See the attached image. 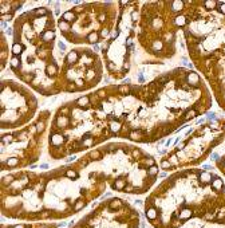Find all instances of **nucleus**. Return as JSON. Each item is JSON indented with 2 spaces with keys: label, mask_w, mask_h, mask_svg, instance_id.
<instances>
[{
  "label": "nucleus",
  "mask_w": 225,
  "mask_h": 228,
  "mask_svg": "<svg viewBox=\"0 0 225 228\" xmlns=\"http://www.w3.org/2000/svg\"><path fill=\"white\" fill-rule=\"evenodd\" d=\"M3 164H7V165H8V167H16V165H18L19 164V160L16 157H12V158H8V160H7V161H4L3 162Z\"/></svg>",
  "instance_id": "f3484780"
},
{
  "label": "nucleus",
  "mask_w": 225,
  "mask_h": 228,
  "mask_svg": "<svg viewBox=\"0 0 225 228\" xmlns=\"http://www.w3.org/2000/svg\"><path fill=\"white\" fill-rule=\"evenodd\" d=\"M210 158H212V160H220V156L217 153H213L212 156H210Z\"/></svg>",
  "instance_id": "393cba45"
},
{
  "label": "nucleus",
  "mask_w": 225,
  "mask_h": 228,
  "mask_svg": "<svg viewBox=\"0 0 225 228\" xmlns=\"http://www.w3.org/2000/svg\"><path fill=\"white\" fill-rule=\"evenodd\" d=\"M121 205H122V201H121L119 199H113L110 201V204H109V207H110L111 209H117V208Z\"/></svg>",
  "instance_id": "4468645a"
},
{
  "label": "nucleus",
  "mask_w": 225,
  "mask_h": 228,
  "mask_svg": "<svg viewBox=\"0 0 225 228\" xmlns=\"http://www.w3.org/2000/svg\"><path fill=\"white\" fill-rule=\"evenodd\" d=\"M13 228H24V227H23L22 224H18V225H15V227H13Z\"/></svg>",
  "instance_id": "c85d7f7f"
},
{
  "label": "nucleus",
  "mask_w": 225,
  "mask_h": 228,
  "mask_svg": "<svg viewBox=\"0 0 225 228\" xmlns=\"http://www.w3.org/2000/svg\"><path fill=\"white\" fill-rule=\"evenodd\" d=\"M44 127H46V121H44V119H39V121L36 122V130H38V133L43 132Z\"/></svg>",
  "instance_id": "6ab92c4d"
},
{
  "label": "nucleus",
  "mask_w": 225,
  "mask_h": 228,
  "mask_svg": "<svg viewBox=\"0 0 225 228\" xmlns=\"http://www.w3.org/2000/svg\"><path fill=\"white\" fill-rule=\"evenodd\" d=\"M109 127H110V132L113 133L114 136H117V134L122 130V122H119V121H111Z\"/></svg>",
  "instance_id": "0eeeda50"
},
{
  "label": "nucleus",
  "mask_w": 225,
  "mask_h": 228,
  "mask_svg": "<svg viewBox=\"0 0 225 228\" xmlns=\"http://www.w3.org/2000/svg\"><path fill=\"white\" fill-rule=\"evenodd\" d=\"M146 217L149 221H154L157 217H158V212H157V208L155 207H149L146 209Z\"/></svg>",
  "instance_id": "423d86ee"
},
{
  "label": "nucleus",
  "mask_w": 225,
  "mask_h": 228,
  "mask_svg": "<svg viewBox=\"0 0 225 228\" xmlns=\"http://www.w3.org/2000/svg\"><path fill=\"white\" fill-rule=\"evenodd\" d=\"M55 30H52V28H47L46 31H43V34H42V39H43V42H46V43H51L54 39H55Z\"/></svg>",
  "instance_id": "f257e3e1"
},
{
  "label": "nucleus",
  "mask_w": 225,
  "mask_h": 228,
  "mask_svg": "<svg viewBox=\"0 0 225 228\" xmlns=\"http://www.w3.org/2000/svg\"><path fill=\"white\" fill-rule=\"evenodd\" d=\"M9 66H11V69L16 73L19 67L22 66V59H20L19 57H12L11 59H9Z\"/></svg>",
  "instance_id": "1a4fd4ad"
},
{
  "label": "nucleus",
  "mask_w": 225,
  "mask_h": 228,
  "mask_svg": "<svg viewBox=\"0 0 225 228\" xmlns=\"http://www.w3.org/2000/svg\"><path fill=\"white\" fill-rule=\"evenodd\" d=\"M123 191L125 192H135V188H134L133 185H126Z\"/></svg>",
  "instance_id": "b1692460"
},
{
  "label": "nucleus",
  "mask_w": 225,
  "mask_h": 228,
  "mask_svg": "<svg viewBox=\"0 0 225 228\" xmlns=\"http://www.w3.org/2000/svg\"><path fill=\"white\" fill-rule=\"evenodd\" d=\"M40 168H42V169H47V168H48V165H47V164H42V165H40Z\"/></svg>",
  "instance_id": "a878e982"
},
{
  "label": "nucleus",
  "mask_w": 225,
  "mask_h": 228,
  "mask_svg": "<svg viewBox=\"0 0 225 228\" xmlns=\"http://www.w3.org/2000/svg\"><path fill=\"white\" fill-rule=\"evenodd\" d=\"M126 180H125L123 177H119L118 180L114 181V184H113V188L117 189V191H123L125 187H126Z\"/></svg>",
  "instance_id": "f8f14e48"
},
{
  "label": "nucleus",
  "mask_w": 225,
  "mask_h": 228,
  "mask_svg": "<svg viewBox=\"0 0 225 228\" xmlns=\"http://www.w3.org/2000/svg\"><path fill=\"white\" fill-rule=\"evenodd\" d=\"M135 204H137V205H141L142 201H141V200H137V201H135Z\"/></svg>",
  "instance_id": "c756f323"
},
{
  "label": "nucleus",
  "mask_w": 225,
  "mask_h": 228,
  "mask_svg": "<svg viewBox=\"0 0 225 228\" xmlns=\"http://www.w3.org/2000/svg\"><path fill=\"white\" fill-rule=\"evenodd\" d=\"M99 50H101V47H99V46H94V51H99Z\"/></svg>",
  "instance_id": "bb28decb"
},
{
  "label": "nucleus",
  "mask_w": 225,
  "mask_h": 228,
  "mask_svg": "<svg viewBox=\"0 0 225 228\" xmlns=\"http://www.w3.org/2000/svg\"><path fill=\"white\" fill-rule=\"evenodd\" d=\"M75 103H76V106H78V107H80V109H83V107H86V106H90V105H91V102H90V98H88V95H87V97H80V98H78Z\"/></svg>",
  "instance_id": "9d476101"
},
{
  "label": "nucleus",
  "mask_w": 225,
  "mask_h": 228,
  "mask_svg": "<svg viewBox=\"0 0 225 228\" xmlns=\"http://www.w3.org/2000/svg\"><path fill=\"white\" fill-rule=\"evenodd\" d=\"M42 228H44V227H42Z\"/></svg>",
  "instance_id": "7c9ffc66"
},
{
  "label": "nucleus",
  "mask_w": 225,
  "mask_h": 228,
  "mask_svg": "<svg viewBox=\"0 0 225 228\" xmlns=\"http://www.w3.org/2000/svg\"><path fill=\"white\" fill-rule=\"evenodd\" d=\"M84 205H86V203L83 200H78V201L75 203V211H80Z\"/></svg>",
  "instance_id": "4be33fe9"
},
{
  "label": "nucleus",
  "mask_w": 225,
  "mask_h": 228,
  "mask_svg": "<svg viewBox=\"0 0 225 228\" xmlns=\"http://www.w3.org/2000/svg\"><path fill=\"white\" fill-rule=\"evenodd\" d=\"M222 187H224V181H222V179L218 177V176H214V177H213V180H212L213 191H216V192H221V191H222Z\"/></svg>",
  "instance_id": "7ed1b4c3"
},
{
  "label": "nucleus",
  "mask_w": 225,
  "mask_h": 228,
  "mask_svg": "<svg viewBox=\"0 0 225 228\" xmlns=\"http://www.w3.org/2000/svg\"><path fill=\"white\" fill-rule=\"evenodd\" d=\"M88 157L91 158V160H101L102 153L99 152V150H93L91 153H88Z\"/></svg>",
  "instance_id": "dca6fc26"
},
{
  "label": "nucleus",
  "mask_w": 225,
  "mask_h": 228,
  "mask_svg": "<svg viewBox=\"0 0 225 228\" xmlns=\"http://www.w3.org/2000/svg\"><path fill=\"white\" fill-rule=\"evenodd\" d=\"M161 168H162L163 171H170L173 168V165L170 164L169 160H162V161H161Z\"/></svg>",
  "instance_id": "a211bd4d"
},
{
  "label": "nucleus",
  "mask_w": 225,
  "mask_h": 228,
  "mask_svg": "<svg viewBox=\"0 0 225 228\" xmlns=\"http://www.w3.org/2000/svg\"><path fill=\"white\" fill-rule=\"evenodd\" d=\"M198 180L201 184H209V183H212V180H213V175L209 173V172H201L198 176Z\"/></svg>",
  "instance_id": "20e7f679"
},
{
  "label": "nucleus",
  "mask_w": 225,
  "mask_h": 228,
  "mask_svg": "<svg viewBox=\"0 0 225 228\" xmlns=\"http://www.w3.org/2000/svg\"><path fill=\"white\" fill-rule=\"evenodd\" d=\"M60 19H62V20H64V22H67V23L75 22V12H74V11H67V12L63 13Z\"/></svg>",
  "instance_id": "ddd939ff"
},
{
  "label": "nucleus",
  "mask_w": 225,
  "mask_h": 228,
  "mask_svg": "<svg viewBox=\"0 0 225 228\" xmlns=\"http://www.w3.org/2000/svg\"><path fill=\"white\" fill-rule=\"evenodd\" d=\"M58 26H59V28H60V31H62L63 34H68V32L72 30V27H71L70 23L64 22V20H62V19H59V23H58Z\"/></svg>",
  "instance_id": "9b49d317"
},
{
  "label": "nucleus",
  "mask_w": 225,
  "mask_h": 228,
  "mask_svg": "<svg viewBox=\"0 0 225 228\" xmlns=\"http://www.w3.org/2000/svg\"><path fill=\"white\" fill-rule=\"evenodd\" d=\"M147 175L151 176V177H155V176L158 175V167H157V165H153V167L147 168Z\"/></svg>",
  "instance_id": "2eb2a0df"
},
{
  "label": "nucleus",
  "mask_w": 225,
  "mask_h": 228,
  "mask_svg": "<svg viewBox=\"0 0 225 228\" xmlns=\"http://www.w3.org/2000/svg\"><path fill=\"white\" fill-rule=\"evenodd\" d=\"M44 73L48 78H54L58 74V66L56 65H48V66L44 69Z\"/></svg>",
  "instance_id": "6e6552de"
},
{
  "label": "nucleus",
  "mask_w": 225,
  "mask_h": 228,
  "mask_svg": "<svg viewBox=\"0 0 225 228\" xmlns=\"http://www.w3.org/2000/svg\"><path fill=\"white\" fill-rule=\"evenodd\" d=\"M159 176H161V177H166V176H168V175H166V172H162V173H161V175H159Z\"/></svg>",
  "instance_id": "cd10ccee"
},
{
  "label": "nucleus",
  "mask_w": 225,
  "mask_h": 228,
  "mask_svg": "<svg viewBox=\"0 0 225 228\" xmlns=\"http://www.w3.org/2000/svg\"><path fill=\"white\" fill-rule=\"evenodd\" d=\"M192 216H193V211L190 209V208H182V209L178 212V219L181 220L182 223L186 221V220H189Z\"/></svg>",
  "instance_id": "f03ea898"
},
{
  "label": "nucleus",
  "mask_w": 225,
  "mask_h": 228,
  "mask_svg": "<svg viewBox=\"0 0 225 228\" xmlns=\"http://www.w3.org/2000/svg\"><path fill=\"white\" fill-rule=\"evenodd\" d=\"M39 219H46V217H50L51 216V211H42L39 215Z\"/></svg>",
  "instance_id": "5701e85b"
},
{
  "label": "nucleus",
  "mask_w": 225,
  "mask_h": 228,
  "mask_svg": "<svg viewBox=\"0 0 225 228\" xmlns=\"http://www.w3.org/2000/svg\"><path fill=\"white\" fill-rule=\"evenodd\" d=\"M99 39H101V35H99V32L98 31H93V32H90L87 35V38H86V42L90 44H97L98 42H99Z\"/></svg>",
  "instance_id": "39448f33"
},
{
  "label": "nucleus",
  "mask_w": 225,
  "mask_h": 228,
  "mask_svg": "<svg viewBox=\"0 0 225 228\" xmlns=\"http://www.w3.org/2000/svg\"><path fill=\"white\" fill-rule=\"evenodd\" d=\"M66 176L68 177V179H71V180H75V179L78 177V172L72 171V169H68V171L66 172Z\"/></svg>",
  "instance_id": "aec40b11"
},
{
  "label": "nucleus",
  "mask_w": 225,
  "mask_h": 228,
  "mask_svg": "<svg viewBox=\"0 0 225 228\" xmlns=\"http://www.w3.org/2000/svg\"><path fill=\"white\" fill-rule=\"evenodd\" d=\"M15 180V177H13V176H5V177H3V184L4 185H7L9 183V185H11V183H12V181Z\"/></svg>",
  "instance_id": "412c9836"
}]
</instances>
